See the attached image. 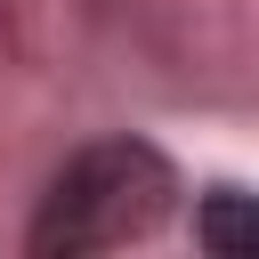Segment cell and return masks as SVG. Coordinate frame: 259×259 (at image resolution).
Instances as JSON below:
<instances>
[{"label":"cell","mask_w":259,"mask_h":259,"mask_svg":"<svg viewBox=\"0 0 259 259\" xmlns=\"http://www.w3.org/2000/svg\"><path fill=\"white\" fill-rule=\"evenodd\" d=\"M170 162L146 146V138H105V146H81L57 186L40 194V219H32V251L40 259H81V251H121V243H146L162 219H170Z\"/></svg>","instance_id":"cell-1"},{"label":"cell","mask_w":259,"mask_h":259,"mask_svg":"<svg viewBox=\"0 0 259 259\" xmlns=\"http://www.w3.org/2000/svg\"><path fill=\"white\" fill-rule=\"evenodd\" d=\"M194 235H202V251H219V259H259V194L219 186V194L194 210Z\"/></svg>","instance_id":"cell-2"}]
</instances>
